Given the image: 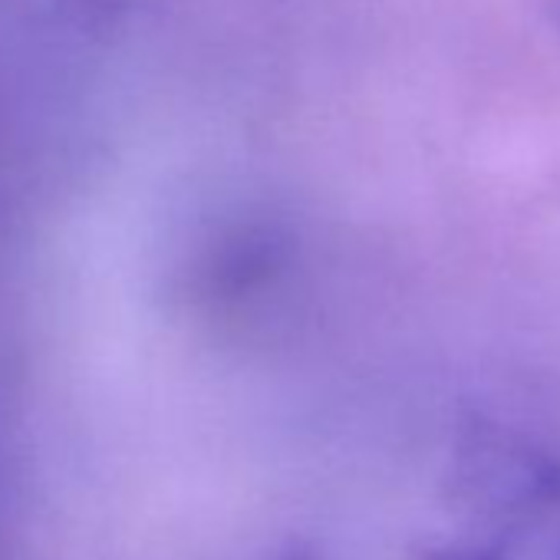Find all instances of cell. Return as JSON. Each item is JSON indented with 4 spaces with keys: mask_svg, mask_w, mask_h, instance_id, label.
<instances>
[{
    "mask_svg": "<svg viewBox=\"0 0 560 560\" xmlns=\"http://www.w3.org/2000/svg\"><path fill=\"white\" fill-rule=\"evenodd\" d=\"M455 530L422 560H560V458L481 425L455 465Z\"/></svg>",
    "mask_w": 560,
    "mask_h": 560,
    "instance_id": "1",
    "label": "cell"
}]
</instances>
